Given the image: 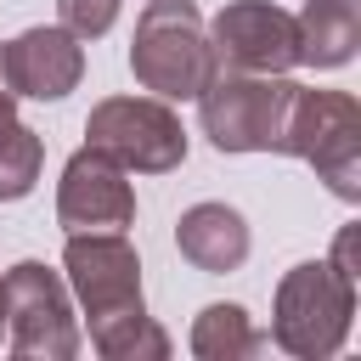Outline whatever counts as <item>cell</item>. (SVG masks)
Wrapping results in <instances>:
<instances>
[{
  "label": "cell",
  "mask_w": 361,
  "mask_h": 361,
  "mask_svg": "<svg viewBox=\"0 0 361 361\" xmlns=\"http://www.w3.org/2000/svg\"><path fill=\"white\" fill-rule=\"evenodd\" d=\"M355 254H361V231H355V226H344V231L333 237V259H327V265H338V271L355 282V271H361V265H355Z\"/></svg>",
  "instance_id": "obj_16"
},
{
  "label": "cell",
  "mask_w": 361,
  "mask_h": 361,
  "mask_svg": "<svg viewBox=\"0 0 361 361\" xmlns=\"http://www.w3.org/2000/svg\"><path fill=\"white\" fill-rule=\"evenodd\" d=\"M56 220L68 231H124V226H135L130 169H118L96 147H79L62 164V180H56Z\"/></svg>",
  "instance_id": "obj_9"
},
{
  "label": "cell",
  "mask_w": 361,
  "mask_h": 361,
  "mask_svg": "<svg viewBox=\"0 0 361 361\" xmlns=\"http://www.w3.org/2000/svg\"><path fill=\"white\" fill-rule=\"evenodd\" d=\"M0 333H6V282H0Z\"/></svg>",
  "instance_id": "obj_18"
},
{
  "label": "cell",
  "mask_w": 361,
  "mask_h": 361,
  "mask_svg": "<svg viewBox=\"0 0 361 361\" xmlns=\"http://www.w3.org/2000/svg\"><path fill=\"white\" fill-rule=\"evenodd\" d=\"M6 333L11 350L28 361H68L79 355V322L68 305V288L51 265L39 259H17L6 276Z\"/></svg>",
  "instance_id": "obj_7"
},
{
  "label": "cell",
  "mask_w": 361,
  "mask_h": 361,
  "mask_svg": "<svg viewBox=\"0 0 361 361\" xmlns=\"http://www.w3.org/2000/svg\"><path fill=\"white\" fill-rule=\"evenodd\" d=\"M288 96L282 73H214L197 90V124L214 152H282Z\"/></svg>",
  "instance_id": "obj_5"
},
{
  "label": "cell",
  "mask_w": 361,
  "mask_h": 361,
  "mask_svg": "<svg viewBox=\"0 0 361 361\" xmlns=\"http://www.w3.org/2000/svg\"><path fill=\"white\" fill-rule=\"evenodd\" d=\"M6 79L17 96L34 102H62L85 79V45L56 23V28H23L6 45Z\"/></svg>",
  "instance_id": "obj_10"
},
{
  "label": "cell",
  "mask_w": 361,
  "mask_h": 361,
  "mask_svg": "<svg viewBox=\"0 0 361 361\" xmlns=\"http://www.w3.org/2000/svg\"><path fill=\"white\" fill-rule=\"evenodd\" d=\"M118 6H124V0H56L62 28H68L73 39H102V34L118 23Z\"/></svg>",
  "instance_id": "obj_15"
},
{
  "label": "cell",
  "mask_w": 361,
  "mask_h": 361,
  "mask_svg": "<svg viewBox=\"0 0 361 361\" xmlns=\"http://www.w3.org/2000/svg\"><path fill=\"white\" fill-rule=\"evenodd\" d=\"M282 152L305 158L333 197L361 203V102L344 90H305L293 85L282 118Z\"/></svg>",
  "instance_id": "obj_4"
},
{
  "label": "cell",
  "mask_w": 361,
  "mask_h": 361,
  "mask_svg": "<svg viewBox=\"0 0 361 361\" xmlns=\"http://www.w3.org/2000/svg\"><path fill=\"white\" fill-rule=\"evenodd\" d=\"M175 248L180 259H192L209 276H226L248 259V220L231 203H192L175 226Z\"/></svg>",
  "instance_id": "obj_11"
},
{
  "label": "cell",
  "mask_w": 361,
  "mask_h": 361,
  "mask_svg": "<svg viewBox=\"0 0 361 361\" xmlns=\"http://www.w3.org/2000/svg\"><path fill=\"white\" fill-rule=\"evenodd\" d=\"M214 73H288L299 62V28L271 0H231L209 23Z\"/></svg>",
  "instance_id": "obj_8"
},
{
  "label": "cell",
  "mask_w": 361,
  "mask_h": 361,
  "mask_svg": "<svg viewBox=\"0 0 361 361\" xmlns=\"http://www.w3.org/2000/svg\"><path fill=\"white\" fill-rule=\"evenodd\" d=\"M39 164H45V141L17 118L0 124V203L28 197L34 180H39Z\"/></svg>",
  "instance_id": "obj_14"
},
{
  "label": "cell",
  "mask_w": 361,
  "mask_h": 361,
  "mask_svg": "<svg viewBox=\"0 0 361 361\" xmlns=\"http://www.w3.org/2000/svg\"><path fill=\"white\" fill-rule=\"evenodd\" d=\"M85 147L113 158L118 169L169 175L186 164V130L158 96H107L85 118Z\"/></svg>",
  "instance_id": "obj_6"
},
{
  "label": "cell",
  "mask_w": 361,
  "mask_h": 361,
  "mask_svg": "<svg viewBox=\"0 0 361 361\" xmlns=\"http://www.w3.org/2000/svg\"><path fill=\"white\" fill-rule=\"evenodd\" d=\"M11 118H17V90L6 79V45H0V124H11Z\"/></svg>",
  "instance_id": "obj_17"
},
{
  "label": "cell",
  "mask_w": 361,
  "mask_h": 361,
  "mask_svg": "<svg viewBox=\"0 0 361 361\" xmlns=\"http://www.w3.org/2000/svg\"><path fill=\"white\" fill-rule=\"evenodd\" d=\"M259 350H265V338L254 333L243 305H203L197 310V322H192V355L197 361H248Z\"/></svg>",
  "instance_id": "obj_13"
},
{
  "label": "cell",
  "mask_w": 361,
  "mask_h": 361,
  "mask_svg": "<svg viewBox=\"0 0 361 361\" xmlns=\"http://www.w3.org/2000/svg\"><path fill=\"white\" fill-rule=\"evenodd\" d=\"M62 271L90 316V344L107 361L169 355V333L147 316V299H141V254L124 243V231H68Z\"/></svg>",
  "instance_id": "obj_1"
},
{
  "label": "cell",
  "mask_w": 361,
  "mask_h": 361,
  "mask_svg": "<svg viewBox=\"0 0 361 361\" xmlns=\"http://www.w3.org/2000/svg\"><path fill=\"white\" fill-rule=\"evenodd\" d=\"M350 322H355V282L338 265L305 259L276 282V310H271L276 350H288L299 361H327L344 350Z\"/></svg>",
  "instance_id": "obj_3"
},
{
  "label": "cell",
  "mask_w": 361,
  "mask_h": 361,
  "mask_svg": "<svg viewBox=\"0 0 361 361\" xmlns=\"http://www.w3.org/2000/svg\"><path fill=\"white\" fill-rule=\"evenodd\" d=\"M130 73L158 102H197V90L214 79L209 28L192 0H147L130 39Z\"/></svg>",
  "instance_id": "obj_2"
},
{
  "label": "cell",
  "mask_w": 361,
  "mask_h": 361,
  "mask_svg": "<svg viewBox=\"0 0 361 361\" xmlns=\"http://www.w3.org/2000/svg\"><path fill=\"white\" fill-rule=\"evenodd\" d=\"M293 28H299V62L305 68H344L361 45L355 0H305Z\"/></svg>",
  "instance_id": "obj_12"
}]
</instances>
